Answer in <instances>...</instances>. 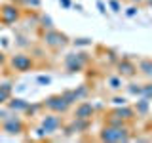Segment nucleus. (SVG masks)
Segmentation results:
<instances>
[{
  "label": "nucleus",
  "mask_w": 152,
  "mask_h": 143,
  "mask_svg": "<svg viewBox=\"0 0 152 143\" xmlns=\"http://www.w3.org/2000/svg\"><path fill=\"white\" fill-rule=\"evenodd\" d=\"M133 133L129 124H103L97 139L104 143H122V141H129Z\"/></svg>",
  "instance_id": "1"
},
{
  "label": "nucleus",
  "mask_w": 152,
  "mask_h": 143,
  "mask_svg": "<svg viewBox=\"0 0 152 143\" xmlns=\"http://www.w3.org/2000/svg\"><path fill=\"white\" fill-rule=\"evenodd\" d=\"M40 38H42V44H44L48 50H51L53 54L65 50V48L70 44V36L65 35V32H61V31H57V29H53V27L42 31Z\"/></svg>",
  "instance_id": "2"
},
{
  "label": "nucleus",
  "mask_w": 152,
  "mask_h": 143,
  "mask_svg": "<svg viewBox=\"0 0 152 143\" xmlns=\"http://www.w3.org/2000/svg\"><path fill=\"white\" fill-rule=\"evenodd\" d=\"M137 113L133 105H114L110 111L104 113V124H129L135 120Z\"/></svg>",
  "instance_id": "3"
},
{
  "label": "nucleus",
  "mask_w": 152,
  "mask_h": 143,
  "mask_svg": "<svg viewBox=\"0 0 152 143\" xmlns=\"http://www.w3.org/2000/svg\"><path fill=\"white\" fill-rule=\"evenodd\" d=\"M91 63V55L88 52H70V54L65 55L63 59V67L66 73L70 74H78V73H84L88 69V65Z\"/></svg>",
  "instance_id": "4"
},
{
  "label": "nucleus",
  "mask_w": 152,
  "mask_h": 143,
  "mask_svg": "<svg viewBox=\"0 0 152 143\" xmlns=\"http://www.w3.org/2000/svg\"><path fill=\"white\" fill-rule=\"evenodd\" d=\"M8 65L12 67L15 73H28L36 67L34 63V55L27 54V52H17V54L8 57Z\"/></svg>",
  "instance_id": "5"
},
{
  "label": "nucleus",
  "mask_w": 152,
  "mask_h": 143,
  "mask_svg": "<svg viewBox=\"0 0 152 143\" xmlns=\"http://www.w3.org/2000/svg\"><path fill=\"white\" fill-rule=\"evenodd\" d=\"M0 130L8 136H21L27 132V120H23L19 116V113H13L12 116H8L6 120L0 122Z\"/></svg>",
  "instance_id": "6"
},
{
  "label": "nucleus",
  "mask_w": 152,
  "mask_h": 143,
  "mask_svg": "<svg viewBox=\"0 0 152 143\" xmlns=\"http://www.w3.org/2000/svg\"><path fill=\"white\" fill-rule=\"evenodd\" d=\"M42 105H44L46 111L59 113V114H66V113L70 111V107H72V105L63 97V94H51V95H48L46 99H42Z\"/></svg>",
  "instance_id": "7"
},
{
  "label": "nucleus",
  "mask_w": 152,
  "mask_h": 143,
  "mask_svg": "<svg viewBox=\"0 0 152 143\" xmlns=\"http://www.w3.org/2000/svg\"><path fill=\"white\" fill-rule=\"evenodd\" d=\"M23 15V10L19 4H13V2H6V4H0V23L2 25H13L17 23Z\"/></svg>",
  "instance_id": "8"
},
{
  "label": "nucleus",
  "mask_w": 152,
  "mask_h": 143,
  "mask_svg": "<svg viewBox=\"0 0 152 143\" xmlns=\"http://www.w3.org/2000/svg\"><path fill=\"white\" fill-rule=\"evenodd\" d=\"M114 69H116V74H120L124 80H133L137 74H139V69H137V63L131 59V57L124 55L118 57V61L114 63Z\"/></svg>",
  "instance_id": "9"
},
{
  "label": "nucleus",
  "mask_w": 152,
  "mask_h": 143,
  "mask_svg": "<svg viewBox=\"0 0 152 143\" xmlns=\"http://www.w3.org/2000/svg\"><path fill=\"white\" fill-rule=\"evenodd\" d=\"M63 116H61L59 113H50L48 111L46 114H42V118H40V126L46 130L48 136H51V133H55V132H59L61 128H63Z\"/></svg>",
  "instance_id": "10"
},
{
  "label": "nucleus",
  "mask_w": 152,
  "mask_h": 143,
  "mask_svg": "<svg viewBox=\"0 0 152 143\" xmlns=\"http://www.w3.org/2000/svg\"><path fill=\"white\" fill-rule=\"evenodd\" d=\"M95 105L88 99H82V101L76 103L74 111H72V116L74 118H84V120H93V114H95Z\"/></svg>",
  "instance_id": "11"
},
{
  "label": "nucleus",
  "mask_w": 152,
  "mask_h": 143,
  "mask_svg": "<svg viewBox=\"0 0 152 143\" xmlns=\"http://www.w3.org/2000/svg\"><path fill=\"white\" fill-rule=\"evenodd\" d=\"M133 109H135V113H137V116H141V118H145V116H148L150 114V109H152V105H150V99H146V97H137V101L133 103Z\"/></svg>",
  "instance_id": "12"
},
{
  "label": "nucleus",
  "mask_w": 152,
  "mask_h": 143,
  "mask_svg": "<svg viewBox=\"0 0 152 143\" xmlns=\"http://www.w3.org/2000/svg\"><path fill=\"white\" fill-rule=\"evenodd\" d=\"M6 107L10 111H13V113H25V109L28 107V101L23 99V97H13L12 95V97L6 101Z\"/></svg>",
  "instance_id": "13"
},
{
  "label": "nucleus",
  "mask_w": 152,
  "mask_h": 143,
  "mask_svg": "<svg viewBox=\"0 0 152 143\" xmlns=\"http://www.w3.org/2000/svg\"><path fill=\"white\" fill-rule=\"evenodd\" d=\"M137 69H139V74L152 80V57H141L137 63Z\"/></svg>",
  "instance_id": "14"
},
{
  "label": "nucleus",
  "mask_w": 152,
  "mask_h": 143,
  "mask_svg": "<svg viewBox=\"0 0 152 143\" xmlns=\"http://www.w3.org/2000/svg\"><path fill=\"white\" fill-rule=\"evenodd\" d=\"M107 86L112 90V92H122V88L126 84H124V78L120 74H112V76H108L107 78Z\"/></svg>",
  "instance_id": "15"
},
{
  "label": "nucleus",
  "mask_w": 152,
  "mask_h": 143,
  "mask_svg": "<svg viewBox=\"0 0 152 143\" xmlns=\"http://www.w3.org/2000/svg\"><path fill=\"white\" fill-rule=\"evenodd\" d=\"M126 88L127 95H131V97H141V90H142V84H137V82H129L127 86H124Z\"/></svg>",
  "instance_id": "16"
},
{
  "label": "nucleus",
  "mask_w": 152,
  "mask_h": 143,
  "mask_svg": "<svg viewBox=\"0 0 152 143\" xmlns=\"http://www.w3.org/2000/svg\"><path fill=\"white\" fill-rule=\"evenodd\" d=\"M74 90V94H76V99L78 101H82V99H88V95H89V88H88V84H80V86H76Z\"/></svg>",
  "instance_id": "17"
},
{
  "label": "nucleus",
  "mask_w": 152,
  "mask_h": 143,
  "mask_svg": "<svg viewBox=\"0 0 152 143\" xmlns=\"http://www.w3.org/2000/svg\"><path fill=\"white\" fill-rule=\"evenodd\" d=\"M42 109H44V105H42V101L40 103H28V107L25 109V114H27V116H34V114L38 113V111H42Z\"/></svg>",
  "instance_id": "18"
},
{
  "label": "nucleus",
  "mask_w": 152,
  "mask_h": 143,
  "mask_svg": "<svg viewBox=\"0 0 152 143\" xmlns=\"http://www.w3.org/2000/svg\"><path fill=\"white\" fill-rule=\"evenodd\" d=\"M70 44L74 48H86V46H91V38H74V40H70Z\"/></svg>",
  "instance_id": "19"
},
{
  "label": "nucleus",
  "mask_w": 152,
  "mask_h": 143,
  "mask_svg": "<svg viewBox=\"0 0 152 143\" xmlns=\"http://www.w3.org/2000/svg\"><path fill=\"white\" fill-rule=\"evenodd\" d=\"M19 6H25V8H31V10H38L42 6V0H21Z\"/></svg>",
  "instance_id": "20"
},
{
  "label": "nucleus",
  "mask_w": 152,
  "mask_h": 143,
  "mask_svg": "<svg viewBox=\"0 0 152 143\" xmlns=\"http://www.w3.org/2000/svg\"><path fill=\"white\" fill-rule=\"evenodd\" d=\"M141 95H142V97H146V99H150V101H152V80H148L146 84H142Z\"/></svg>",
  "instance_id": "21"
},
{
  "label": "nucleus",
  "mask_w": 152,
  "mask_h": 143,
  "mask_svg": "<svg viewBox=\"0 0 152 143\" xmlns=\"http://www.w3.org/2000/svg\"><path fill=\"white\" fill-rule=\"evenodd\" d=\"M63 97L66 99V101H69L70 105H76V101H78V99H76V94H74V90H63Z\"/></svg>",
  "instance_id": "22"
},
{
  "label": "nucleus",
  "mask_w": 152,
  "mask_h": 143,
  "mask_svg": "<svg viewBox=\"0 0 152 143\" xmlns=\"http://www.w3.org/2000/svg\"><path fill=\"white\" fill-rule=\"evenodd\" d=\"M38 25H40L42 31H46V29H51V27H53V23H51L50 15H42V17H40V23H38Z\"/></svg>",
  "instance_id": "23"
},
{
  "label": "nucleus",
  "mask_w": 152,
  "mask_h": 143,
  "mask_svg": "<svg viewBox=\"0 0 152 143\" xmlns=\"http://www.w3.org/2000/svg\"><path fill=\"white\" fill-rule=\"evenodd\" d=\"M124 13H126V17H129V19L131 17H137V13H139V6H137V4H131V6L127 8Z\"/></svg>",
  "instance_id": "24"
},
{
  "label": "nucleus",
  "mask_w": 152,
  "mask_h": 143,
  "mask_svg": "<svg viewBox=\"0 0 152 143\" xmlns=\"http://www.w3.org/2000/svg\"><path fill=\"white\" fill-rule=\"evenodd\" d=\"M36 84H40V86H50V84H51V76H48V74H38V76H36Z\"/></svg>",
  "instance_id": "25"
},
{
  "label": "nucleus",
  "mask_w": 152,
  "mask_h": 143,
  "mask_svg": "<svg viewBox=\"0 0 152 143\" xmlns=\"http://www.w3.org/2000/svg\"><path fill=\"white\" fill-rule=\"evenodd\" d=\"M110 103L112 105H127V97L126 95H112Z\"/></svg>",
  "instance_id": "26"
},
{
  "label": "nucleus",
  "mask_w": 152,
  "mask_h": 143,
  "mask_svg": "<svg viewBox=\"0 0 152 143\" xmlns=\"http://www.w3.org/2000/svg\"><path fill=\"white\" fill-rule=\"evenodd\" d=\"M108 8H110L114 13H120V12H122V4H120V0H108Z\"/></svg>",
  "instance_id": "27"
},
{
  "label": "nucleus",
  "mask_w": 152,
  "mask_h": 143,
  "mask_svg": "<svg viewBox=\"0 0 152 143\" xmlns=\"http://www.w3.org/2000/svg\"><path fill=\"white\" fill-rule=\"evenodd\" d=\"M12 114H13V111H10L8 107H2V109H0V122L6 120L8 116H12Z\"/></svg>",
  "instance_id": "28"
},
{
  "label": "nucleus",
  "mask_w": 152,
  "mask_h": 143,
  "mask_svg": "<svg viewBox=\"0 0 152 143\" xmlns=\"http://www.w3.org/2000/svg\"><path fill=\"white\" fill-rule=\"evenodd\" d=\"M10 97H12V94H10V92H4V90H0V107H2V105H6V101H8Z\"/></svg>",
  "instance_id": "29"
},
{
  "label": "nucleus",
  "mask_w": 152,
  "mask_h": 143,
  "mask_svg": "<svg viewBox=\"0 0 152 143\" xmlns=\"http://www.w3.org/2000/svg\"><path fill=\"white\" fill-rule=\"evenodd\" d=\"M97 10H99V13H101V15H107V6H104L103 0H97Z\"/></svg>",
  "instance_id": "30"
},
{
  "label": "nucleus",
  "mask_w": 152,
  "mask_h": 143,
  "mask_svg": "<svg viewBox=\"0 0 152 143\" xmlns=\"http://www.w3.org/2000/svg\"><path fill=\"white\" fill-rule=\"evenodd\" d=\"M59 4H61V8H65V10L72 8V0H59Z\"/></svg>",
  "instance_id": "31"
},
{
  "label": "nucleus",
  "mask_w": 152,
  "mask_h": 143,
  "mask_svg": "<svg viewBox=\"0 0 152 143\" xmlns=\"http://www.w3.org/2000/svg\"><path fill=\"white\" fill-rule=\"evenodd\" d=\"M8 63V55H6V52H2V50H0V65H6Z\"/></svg>",
  "instance_id": "32"
},
{
  "label": "nucleus",
  "mask_w": 152,
  "mask_h": 143,
  "mask_svg": "<svg viewBox=\"0 0 152 143\" xmlns=\"http://www.w3.org/2000/svg\"><path fill=\"white\" fill-rule=\"evenodd\" d=\"M74 10H76V12H84V8H82V4H74Z\"/></svg>",
  "instance_id": "33"
},
{
  "label": "nucleus",
  "mask_w": 152,
  "mask_h": 143,
  "mask_svg": "<svg viewBox=\"0 0 152 143\" xmlns=\"http://www.w3.org/2000/svg\"><path fill=\"white\" fill-rule=\"evenodd\" d=\"M129 2H131V4H137V6H141V4L145 2V0H129Z\"/></svg>",
  "instance_id": "34"
},
{
  "label": "nucleus",
  "mask_w": 152,
  "mask_h": 143,
  "mask_svg": "<svg viewBox=\"0 0 152 143\" xmlns=\"http://www.w3.org/2000/svg\"><path fill=\"white\" fill-rule=\"evenodd\" d=\"M8 2H13V4H19V2H21V0H8Z\"/></svg>",
  "instance_id": "35"
},
{
  "label": "nucleus",
  "mask_w": 152,
  "mask_h": 143,
  "mask_svg": "<svg viewBox=\"0 0 152 143\" xmlns=\"http://www.w3.org/2000/svg\"><path fill=\"white\" fill-rule=\"evenodd\" d=\"M0 74H2V65H0Z\"/></svg>",
  "instance_id": "36"
},
{
  "label": "nucleus",
  "mask_w": 152,
  "mask_h": 143,
  "mask_svg": "<svg viewBox=\"0 0 152 143\" xmlns=\"http://www.w3.org/2000/svg\"><path fill=\"white\" fill-rule=\"evenodd\" d=\"M150 113H152V109H150Z\"/></svg>",
  "instance_id": "37"
}]
</instances>
